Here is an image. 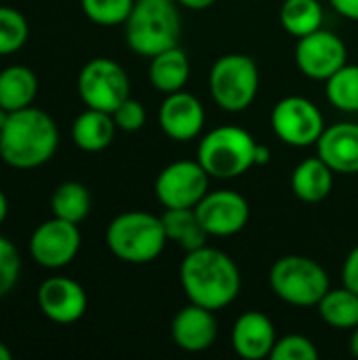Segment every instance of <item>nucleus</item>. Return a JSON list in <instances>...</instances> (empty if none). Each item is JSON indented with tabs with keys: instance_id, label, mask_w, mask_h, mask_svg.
Masks as SVG:
<instances>
[{
	"instance_id": "obj_22",
	"label": "nucleus",
	"mask_w": 358,
	"mask_h": 360,
	"mask_svg": "<svg viewBox=\"0 0 358 360\" xmlns=\"http://www.w3.org/2000/svg\"><path fill=\"white\" fill-rule=\"evenodd\" d=\"M38 93V78L25 65H8L0 70V108L17 112L30 108Z\"/></svg>"
},
{
	"instance_id": "obj_25",
	"label": "nucleus",
	"mask_w": 358,
	"mask_h": 360,
	"mask_svg": "<svg viewBox=\"0 0 358 360\" xmlns=\"http://www.w3.org/2000/svg\"><path fill=\"white\" fill-rule=\"evenodd\" d=\"M323 17L325 11L321 0H285L281 6V25L295 38L321 30Z\"/></svg>"
},
{
	"instance_id": "obj_30",
	"label": "nucleus",
	"mask_w": 358,
	"mask_h": 360,
	"mask_svg": "<svg viewBox=\"0 0 358 360\" xmlns=\"http://www.w3.org/2000/svg\"><path fill=\"white\" fill-rule=\"evenodd\" d=\"M19 274H21L19 251L6 236L0 234V300L15 289Z\"/></svg>"
},
{
	"instance_id": "obj_38",
	"label": "nucleus",
	"mask_w": 358,
	"mask_h": 360,
	"mask_svg": "<svg viewBox=\"0 0 358 360\" xmlns=\"http://www.w3.org/2000/svg\"><path fill=\"white\" fill-rule=\"evenodd\" d=\"M348 348H350V354L358 359V325L350 331V342H348Z\"/></svg>"
},
{
	"instance_id": "obj_11",
	"label": "nucleus",
	"mask_w": 358,
	"mask_h": 360,
	"mask_svg": "<svg viewBox=\"0 0 358 360\" xmlns=\"http://www.w3.org/2000/svg\"><path fill=\"white\" fill-rule=\"evenodd\" d=\"M82 245V236L78 230V224L51 217L36 226V230L30 236V257L34 264L46 270H61L70 266Z\"/></svg>"
},
{
	"instance_id": "obj_23",
	"label": "nucleus",
	"mask_w": 358,
	"mask_h": 360,
	"mask_svg": "<svg viewBox=\"0 0 358 360\" xmlns=\"http://www.w3.org/2000/svg\"><path fill=\"white\" fill-rule=\"evenodd\" d=\"M160 217H162L167 238L179 245L186 253L196 251L207 245L209 234L205 232L196 215V209H165Z\"/></svg>"
},
{
	"instance_id": "obj_12",
	"label": "nucleus",
	"mask_w": 358,
	"mask_h": 360,
	"mask_svg": "<svg viewBox=\"0 0 358 360\" xmlns=\"http://www.w3.org/2000/svg\"><path fill=\"white\" fill-rule=\"evenodd\" d=\"M295 63L306 78L325 82L348 63V49L338 34L321 27L298 38Z\"/></svg>"
},
{
	"instance_id": "obj_24",
	"label": "nucleus",
	"mask_w": 358,
	"mask_h": 360,
	"mask_svg": "<svg viewBox=\"0 0 358 360\" xmlns=\"http://www.w3.org/2000/svg\"><path fill=\"white\" fill-rule=\"evenodd\" d=\"M319 316L331 327L342 331H352L358 325V293L348 287L329 289L317 306Z\"/></svg>"
},
{
	"instance_id": "obj_18",
	"label": "nucleus",
	"mask_w": 358,
	"mask_h": 360,
	"mask_svg": "<svg viewBox=\"0 0 358 360\" xmlns=\"http://www.w3.org/2000/svg\"><path fill=\"white\" fill-rule=\"evenodd\" d=\"M317 156H321L335 173L354 175L358 173V124L335 122L325 127L317 141Z\"/></svg>"
},
{
	"instance_id": "obj_7",
	"label": "nucleus",
	"mask_w": 358,
	"mask_h": 360,
	"mask_svg": "<svg viewBox=\"0 0 358 360\" xmlns=\"http://www.w3.org/2000/svg\"><path fill=\"white\" fill-rule=\"evenodd\" d=\"M213 101L230 114L245 112L260 91V68L253 57L243 53L222 55L209 72Z\"/></svg>"
},
{
	"instance_id": "obj_16",
	"label": "nucleus",
	"mask_w": 358,
	"mask_h": 360,
	"mask_svg": "<svg viewBox=\"0 0 358 360\" xmlns=\"http://www.w3.org/2000/svg\"><path fill=\"white\" fill-rule=\"evenodd\" d=\"M171 338L175 346L184 352H205L217 340V319L215 312L198 304L184 306L171 321Z\"/></svg>"
},
{
	"instance_id": "obj_14",
	"label": "nucleus",
	"mask_w": 358,
	"mask_h": 360,
	"mask_svg": "<svg viewBox=\"0 0 358 360\" xmlns=\"http://www.w3.org/2000/svg\"><path fill=\"white\" fill-rule=\"evenodd\" d=\"M36 304L44 319L55 325L78 323L89 306L87 291L70 276H49L36 291Z\"/></svg>"
},
{
	"instance_id": "obj_6",
	"label": "nucleus",
	"mask_w": 358,
	"mask_h": 360,
	"mask_svg": "<svg viewBox=\"0 0 358 360\" xmlns=\"http://www.w3.org/2000/svg\"><path fill=\"white\" fill-rule=\"evenodd\" d=\"M268 281L274 295L295 308H317L331 289L327 270L306 255H285L276 259Z\"/></svg>"
},
{
	"instance_id": "obj_17",
	"label": "nucleus",
	"mask_w": 358,
	"mask_h": 360,
	"mask_svg": "<svg viewBox=\"0 0 358 360\" xmlns=\"http://www.w3.org/2000/svg\"><path fill=\"white\" fill-rule=\"evenodd\" d=\"M276 329L274 323L257 310L245 312L234 321L230 344L232 350L245 360L268 359L276 346Z\"/></svg>"
},
{
	"instance_id": "obj_2",
	"label": "nucleus",
	"mask_w": 358,
	"mask_h": 360,
	"mask_svg": "<svg viewBox=\"0 0 358 360\" xmlns=\"http://www.w3.org/2000/svg\"><path fill=\"white\" fill-rule=\"evenodd\" d=\"M59 146V129L55 120L40 108H23L11 112L0 131V158L6 167L30 171L46 165Z\"/></svg>"
},
{
	"instance_id": "obj_35",
	"label": "nucleus",
	"mask_w": 358,
	"mask_h": 360,
	"mask_svg": "<svg viewBox=\"0 0 358 360\" xmlns=\"http://www.w3.org/2000/svg\"><path fill=\"white\" fill-rule=\"evenodd\" d=\"M270 158H272V150H270L266 143H257V146H255V167L268 165Z\"/></svg>"
},
{
	"instance_id": "obj_33",
	"label": "nucleus",
	"mask_w": 358,
	"mask_h": 360,
	"mask_svg": "<svg viewBox=\"0 0 358 360\" xmlns=\"http://www.w3.org/2000/svg\"><path fill=\"white\" fill-rule=\"evenodd\" d=\"M342 283L350 291L358 293V245L348 253V257L344 259V266H342Z\"/></svg>"
},
{
	"instance_id": "obj_37",
	"label": "nucleus",
	"mask_w": 358,
	"mask_h": 360,
	"mask_svg": "<svg viewBox=\"0 0 358 360\" xmlns=\"http://www.w3.org/2000/svg\"><path fill=\"white\" fill-rule=\"evenodd\" d=\"M6 215H8V198H6V194L0 190V226L6 221Z\"/></svg>"
},
{
	"instance_id": "obj_10",
	"label": "nucleus",
	"mask_w": 358,
	"mask_h": 360,
	"mask_svg": "<svg viewBox=\"0 0 358 360\" xmlns=\"http://www.w3.org/2000/svg\"><path fill=\"white\" fill-rule=\"evenodd\" d=\"M209 177L198 160H175L158 173L154 194L165 209H194L209 192Z\"/></svg>"
},
{
	"instance_id": "obj_1",
	"label": "nucleus",
	"mask_w": 358,
	"mask_h": 360,
	"mask_svg": "<svg viewBox=\"0 0 358 360\" xmlns=\"http://www.w3.org/2000/svg\"><path fill=\"white\" fill-rule=\"evenodd\" d=\"M179 283L192 304L213 312L228 308L243 287L236 262L228 253L207 245L186 253L179 266Z\"/></svg>"
},
{
	"instance_id": "obj_36",
	"label": "nucleus",
	"mask_w": 358,
	"mask_h": 360,
	"mask_svg": "<svg viewBox=\"0 0 358 360\" xmlns=\"http://www.w3.org/2000/svg\"><path fill=\"white\" fill-rule=\"evenodd\" d=\"M175 2L186 6V8H190V11H205L211 4H215V0H175Z\"/></svg>"
},
{
	"instance_id": "obj_39",
	"label": "nucleus",
	"mask_w": 358,
	"mask_h": 360,
	"mask_svg": "<svg viewBox=\"0 0 358 360\" xmlns=\"http://www.w3.org/2000/svg\"><path fill=\"white\" fill-rule=\"evenodd\" d=\"M11 359H13L11 348H8L6 344H2V342H0V360H11Z\"/></svg>"
},
{
	"instance_id": "obj_19",
	"label": "nucleus",
	"mask_w": 358,
	"mask_h": 360,
	"mask_svg": "<svg viewBox=\"0 0 358 360\" xmlns=\"http://www.w3.org/2000/svg\"><path fill=\"white\" fill-rule=\"evenodd\" d=\"M116 122L110 112L87 108L72 122V141L82 152H103L116 135Z\"/></svg>"
},
{
	"instance_id": "obj_21",
	"label": "nucleus",
	"mask_w": 358,
	"mask_h": 360,
	"mask_svg": "<svg viewBox=\"0 0 358 360\" xmlns=\"http://www.w3.org/2000/svg\"><path fill=\"white\" fill-rule=\"evenodd\" d=\"M148 78L150 84L162 95L181 91L190 80V59L186 51L177 44L150 57Z\"/></svg>"
},
{
	"instance_id": "obj_41",
	"label": "nucleus",
	"mask_w": 358,
	"mask_h": 360,
	"mask_svg": "<svg viewBox=\"0 0 358 360\" xmlns=\"http://www.w3.org/2000/svg\"><path fill=\"white\" fill-rule=\"evenodd\" d=\"M321 2H325V0H321ZM327 2H329V0H327Z\"/></svg>"
},
{
	"instance_id": "obj_26",
	"label": "nucleus",
	"mask_w": 358,
	"mask_h": 360,
	"mask_svg": "<svg viewBox=\"0 0 358 360\" xmlns=\"http://www.w3.org/2000/svg\"><path fill=\"white\" fill-rule=\"evenodd\" d=\"M51 211L59 219L80 224L91 213V194L78 181H63L51 196Z\"/></svg>"
},
{
	"instance_id": "obj_34",
	"label": "nucleus",
	"mask_w": 358,
	"mask_h": 360,
	"mask_svg": "<svg viewBox=\"0 0 358 360\" xmlns=\"http://www.w3.org/2000/svg\"><path fill=\"white\" fill-rule=\"evenodd\" d=\"M333 11L340 13L346 19L358 21V0H329Z\"/></svg>"
},
{
	"instance_id": "obj_4",
	"label": "nucleus",
	"mask_w": 358,
	"mask_h": 360,
	"mask_svg": "<svg viewBox=\"0 0 358 360\" xmlns=\"http://www.w3.org/2000/svg\"><path fill=\"white\" fill-rule=\"evenodd\" d=\"M169 243L162 217L146 211H124L116 215L106 230L110 253L133 266H143L160 257Z\"/></svg>"
},
{
	"instance_id": "obj_15",
	"label": "nucleus",
	"mask_w": 358,
	"mask_h": 360,
	"mask_svg": "<svg viewBox=\"0 0 358 360\" xmlns=\"http://www.w3.org/2000/svg\"><path fill=\"white\" fill-rule=\"evenodd\" d=\"M205 108L188 91H175L165 95V101L158 110V124L162 133L175 141H190L196 139L205 129Z\"/></svg>"
},
{
	"instance_id": "obj_8",
	"label": "nucleus",
	"mask_w": 358,
	"mask_h": 360,
	"mask_svg": "<svg viewBox=\"0 0 358 360\" xmlns=\"http://www.w3.org/2000/svg\"><path fill=\"white\" fill-rule=\"evenodd\" d=\"M78 97L87 108L114 112L131 97V82L124 68L110 57H95L82 65L76 80Z\"/></svg>"
},
{
	"instance_id": "obj_27",
	"label": "nucleus",
	"mask_w": 358,
	"mask_h": 360,
	"mask_svg": "<svg viewBox=\"0 0 358 360\" xmlns=\"http://www.w3.org/2000/svg\"><path fill=\"white\" fill-rule=\"evenodd\" d=\"M327 101L340 112H358V65L346 63L325 80Z\"/></svg>"
},
{
	"instance_id": "obj_40",
	"label": "nucleus",
	"mask_w": 358,
	"mask_h": 360,
	"mask_svg": "<svg viewBox=\"0 0 358 360\" xmlns=\"http://www.w3.org/2000/svg\"><path fill=\"white\" fill-rule=\"evenodd\" d=\"M8 116H11V112H8V110H4V108H0V131L4 129V124H6V120H8Z\"/></svg>"
},
{
	"instance_id": "obj_31",
	"label": "nucleus",
	"mask_w": 358,
	"mask_h": 360,
	"mask_svg": "<svg viewBox=\"0 0 358 360\" xmlns=\"http://www.w3.org/2000/svg\"><path fill=\"white\" fill-rule=\"evenodd\" d=\"M272 360H317L319 359V350L312 344L310 338L306 335H285L281 340H276V346L270 354Z\"/></svg>"
},
{
	"instance_id": "obj_3",
	"label": "nucleus",
	"mask_w": 358,
	"mask_h": 360,
	"mask_svg": "<svg viewBox=\"0 0 358 360\" xmlns=\"http://www.w3.org/2000/svg\"><path fill=\"white\" fill-rule=\"evenodd\" d=\"M181 17L175 0H135L127 21L124 38L133 53L154 57L179 44Z\"/></svg>"
},
{
	"instance_id": "obj_28",
	"label": "nucleus",
	"mask_w": 358,
	"mask_h": 360,
	"mask_svg": "<svg viewBox=\"0 0 358 360\" xmlns=\"http://www.w3.org/2000/svg\"><path fill=\"white\" fill-rule=\"evenodd\" d=\"M30 38V23L25 15L11 6H0V57L13 55L25 46Z\"/></svg>"
},
{
	"instance_id": "obj_5",
	"label": "nucleus",
	"mask_w": 358,
	"mask_h": 360,
	"mask_svg": "<svg viewBox=\"0 0 358 360\" xmlns=\"http://www.w3.org/2000/svg\"><path fill=\"white\" fill-rule=\"evenodd\" d=\"M253 135L241 127L224 124L211 129L198 143L196 160L215 179H234L255 167Z\"/></svg>"
},
{
	"instance_id": "obj_20",
	"label": "nucleus",
	"mask_w": 358,
	"mask_h": 360,
	"mask_svg": "<svg viewBox=\"0 0 358 360\" xmlns=\"http://www.w3.org/2000/svg\"><path fill=\"white\" fill-rule=\"evenodd\" d=\"M333 173L321 156L306 158L291 173V190L302 202H323L333 190Z\"/></svg>"
},
{
	"instance_id": "obj_9",
	"label": "nucleus",
	"mask_w": 358,
	"mask_h": 360,
	"mask_svg": "<svg viewBox=\"0 0 358 360\" xmlns=\"http://www.w3.org/2000/svg\"><path fill=\"white\" fill-rule=\"evenodd\" d=\"M270 124L283 143L293 148H308L317 146L319 137L323 135L325 116L314 101L300 95H289L274 105Z\"/></svg>"
},
{
	"instance_id": "obj_29",
	"label": "nucleus",
	"mask_w": 358,
	"mask_h": 360,
	"mask_svg": "<svg viewBox=\"0 0 358 360\" xmlns=\"http://www.w3.org/2000/svg\"><path fill=\"white\" fill-rule=\"evenodd\" d=\"M135 0H80L82 13L97 25H124Z\"/></svg>"
},
{
	"instance_id": "obj_13",
	"label": "nucleus",
	"mask_w": 358,
	"mask_h": 360,
	"mask_svg": "<svg viewBox=\"0 0 358 360\" xmlns=\"http://www.w3.org/2000/svg\"><path fill=\"white\" fill-rule=\"evenodd\" d=\"M196 215L209 236H234L245 230L249 221V202L234 190H213L194 207Z\"/></svg>"
},
{
	"instance_id": "obj_32",
	"label": "nucleus",
	"mask_w": 358,
	"mask_h": 360,
	"mask_svg": "<svg viewBox=\"0 0 358 360\" xmlns=\"http://www.w3.org/2000/svg\"><path fill=\"white\" fill-rule=\"evenodd\" d=\"M112 118H114L118 131L135 133V131L143 129L148 114H146V108H143L141 101H137V99H133V97H127V99L112 112Z\"/></svg>"
}]
</instances>
